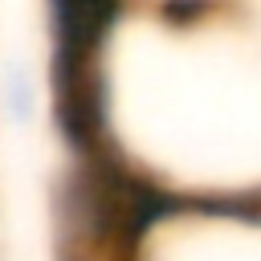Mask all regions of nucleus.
I'll return each mask as SVG.
<instances>
[{
	"mask_svg": "<svg viewBox=\"0 0 261 261\" xmlns=\"http://www.w3.org/2000/svg\"><path fill=\"white\" fill-rule=\"evenodd\" d=\"M98 261H261V200H122Z\"/></svg>",
	"mask_w": 261,
	"mask_h": 261,
	"instance_id": "f03ea898",
	"label": "nucleus"
},
{
	"mask_svg": "<svg viewBox=\"0 0 261 261\" xmlns=\"http://www.w3.org/2000/svg\"><path fill=\"white\" fill-rule=\"evenodd\" d=\"M61 102L122 200H261V4L82 0Z\"/></svg>",
	"mask_w": 261,
	"mask_h": 261,
	"instance_id": "f257e3e1",
	"label": "nucleus"
},
{
	"mask_svg": "<svg viewBox=\"0 0 261 261\" xmlns=\"http://www.w3.org/2000/svg\"><path fill=\"white\" fill-rule=\"evenodd\" d=\"M53 102V82L45 86V69L29 53L0 57V122L8 130H37L45 122V106Z\"/></svg>",
	"mask_w": 261,
	"mask_h": 261,
	"instance_id": "7ed1b4c3",
	"label": "nucleus"
}]
</instances>
